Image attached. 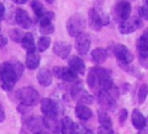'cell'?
<instances>
[{"label": "cell", "mask_w": 148, "mask_h": 134, "mask_svg": "<svg viewBox=\"0 0 148 134\" xmlns=\"http://www.w3.org/2000/svg\"><path fill=\"white\" fill-rule=\"evenodd\" d=\"M23 73V65L18 61L5 62L0 67V85L5 91H11Z\"/></svg>", "instance_id": "1"}, {"label": "cell", "mask_w": 148, "mask_h": 134, "mask_svg": "<svg viewBox=\"0 0 148 134\" xmlns=\"http://www.w3.org/2000/svg\"><path fill=\"white\" fill-rule=\"evenodd\" d=\"M87 84L92 91L99 92L101 90H112L114 83L108 70L101 67H93L87 76Z\"/></svg>", "instance_id": "2"}, {"label": "cell", "mask_w": 148, "mask_h": 134, "mask_svg": "<svg viewBox=\"0 0 148 134\" xmlns=\"http://www.w3.org/2000/svg\"><path fill=\"white\" fill-rule=\"evenodd\" d=\"M85 26H86V22H85L84 17L79 13L71 15L66 23L68 35L73 37H76L81 35L85 29Z\"/></svg>", "instance_id": "3"}, {"label": "cell", "mask_w": 148, "mask_h": 134, "mask_svg": "<svg viewBox=\"0 0 148 134\" xmlns=\"http://www.w3.org/2000/svg\"><path fill=\"white\" fill-rule=\"evenodd\" d=\"M16 97L21 104L32 106V107L36 106L40 102L39 93L33 87H25L19 89L16 92Z\"/></svg>", "instance_id": "4"}, {"label": "cell", "mask_w": 148, "mask_h": 134, "mask_svg": "<svg viewBox=\"0 0 148 134\" xmlns=\"http://www.w3.org/2000/svg\"><path fill=\"white\" fill-rule=\"evenodd\" d=\"M97 100L103 109L109 110V111H114L116 109V106H117L116 99L108 90H101L97 92Z\"/></svg>", "instance_id": "5"}, {"label": "cell", "mask_w": 148, "mask_h": 134, "mask_svg": "<svg viewBox=\"0 0 148 134\" xmlns=\"http://www.w3.org/2000/svg\"><path fill=\"white\" fill-rule=\"evenodd\" d=\"M113 51L115 57L117 58L118 61L121 64L127 65V64H130L133 62L134 55H132L130 49L127 47H125L124 45H120V43L116 45L113 49Z\"/></svg>", "instance_id": "6"}, {"label": "cell", "mask_w": 148, "mask_h": 134, "mask_svg": "<svg viewBox=\"0 0 148 134\" xmlns=\"http://www.w3.org/2000/svg\"><path fill=\"white\" fill-rule=\"evenodd\" d=\"M142 25V21L138 17H129L126 20H123L119 25V30L123 35H128V33L134 32L140 28Z\"/></svg>", "instance_id": "7"}, {"label": "cell", "mask_w": 148, "mask_h": 134, "mask_svg": "<svg viewBox=\"0 0 148 134\" xmlns=\"http://www.w3.org/2000/svg\"><path fill=\"white\" fill-rule=\"evenodd\" d=\"M53 75L58 79L69 83H74V81L77 79V74L70 68L55 67L53 69Z\"/></svg>", "instance_id": "8"}, {"label": "cell", "mask_w": 148, "mask_h": 134, "mask_svg": "<svg viewBox=\"0 0 148 134\" xmlns=\"http://www.w3.org/2000/svg\"><path fill=\"white\" fill-rule=\"evenodd\" d=\"M91 41L90 37L87 33L82 32L76 37V41H75V49L78 51L80 55H84L88 53L89 49H90Z\"/></svg>", "instance_id": "9"}, {"label": "cell", "mask_w": 148, "mask_h": 134, "mask_svg": "<svg viewBox=\"0 0 148 134\" xmlns=\"http://www.w3.org/2000/svg\"><path fill=\"white\" fill-rule=\"evenodd\" d=\"M41 109L45 116L48 117H57L58 107L55 101L50 98H44L41 101Z\"/></svg>", "instance_id": "10"}, {"label": "cell", "mask_w": 148, "mask_h": 134, "mask_svg": "<svg viewBox=\"0 0 148 134\" xmlns=\"http://www.w3.org/2000/svg\"><path fill=\"white\" fill-rule=\"evenodd\" d=\"M14 18H15V22L25 29L31 28L32 25H33V21H32L31 17H29V13L21 8L16 9L14 14Z\"/></svg>", "instance_id": "11"}, {"label": "cell", "mask_w": 148, "mask_h": 134, "mask_svg": "<svg viewBox=\"0 0 148 134\" xmlns=\"http://www.w3.org/2000/svg\"><path fill=\"white\" fill-rule=\"evenodd\" d=\"M88 24L90 28L95 31L101 30V28L103 27V19H101V15L99 14L97 9L91 8L88 11Z\"/></svg>", "instance_id": "12"}, {"label": "cell", "mask_w": 148, "mask_h": 134, "mask_svg": "<svg viewBox=\"0 0 148 134\" xmlns=\"http://www.w3.org/2000/svg\"><path fill=\"white\" fill-rule=\"evenodd\" d=\"M53 51L56 55H58L61 59H67L71 51V45L66 41H56L54 43Z\"/></svg>", "instance_id": "13"}, {"label": "cell", "mask_w": 148, "mask_h": 134, "mask_svg": "<svg viewBox=\"0 0 148 134\" xmlns=\"http://www.w3.org/2000/svg\"><path fill=\"white\" fill-rule=\"evenodd\" d=\"M137 49L142 59L148 58V28H146L139 37L137 43Z\"/></svg>", "instance_id": "14"}, {"label": "cell", "mask_w": 148, "mask_h": 134, "mask_svg": "<svg viewBox=\"0 0 148 134\" xmlns=\"http://www.w3.org/2000/svg\"><path fill=\"white\" fill-rule=\"evenodd\" d=\"M68 66L73 70L77 75H84L85 74V64L82 60L77 55H72L68 60Z\"/></svg>", "instance_id": "15"}, {"label": "cell", "mask_w": 148, "mask_h": 134, "mask_svg": "<svg viewBox=\"0 0 148 134\" xmlns=\"http://www.w3.org/2000/svg\"><path fill=\"white\" fill-rule=\"evenodd\" d=\"M116 11L122 21L126 20L129 18L130 14H131V5L127 1H121L116 7Z\"/></svg>", "instance_id": "16"}, {"label": "cell", "mask_w": 148, "mask_h": 134, "mask_svg": "<svg viewBox=\"0 0 148 134\" xmlns=\"http://www.w3.org/2000/svg\"><path fill=\"white\" fill-rule=\"evenodd\" d=\"M75 114L77 118H79L80 120H88L92 116V111L85 104L78 103L75 107Z\"/></svg>", "instance_id": "17"}, {"label": "cell", "mask_w": 148, "mask_h": 134, "mask_svg": "<svg viewBox=\"0 0 148 134\" xmlns=\"http://www.w3.org/2000/svg\"><path fill=\"white\" fill-rule=\"evenodd\" d=\"M41 58L39 53L36 51L27 53V60H25V66L29 70H36L40 65Z\"/></svg>", "instance_id": "18"}, {"label": "cell", "mask_w": 148, "mask_h": 134, "mask_svg": "<svg viewBox=\"0 0 148 134\" xmlns=\"http://www.w3.org/2000/svg\"><path fill=\"white\" fill-rule=\"evenodd\" d=\"M37 79L40 85L43 87H49L52 84V74L48 69H41L37 74Z\"/></svg>", "instance_id": "19"}, {"label": "cell", "mask_w": 148, "mask_h": 134, "mask_svg": "<svg viewBox=\"0 0 148 134\" xmlns=\"http://www.w3.org/2000/svg\"><path fill=\"white\" fill-rule=\"evenodd\" d=\"M132 124L138 130L143 129L146 125L145 117L142 115V113L138 109H135L132 113Z\"/></svg>", "instance_id": "20"}, {"label": "cell", "mask_w": 148, "mask_h": 134, "mask_svg": "<svg viewBox=\"0 0 148 134\" xmlns=\"http://www.w3.org/2000/svg\"><path fill=\"white\" fill-rule=\"evenodd\" d=\"M60 131L62 134H75V123L71 118L64 117L61 121Z\"/></svg>", "instance_id": "21"}, {"label": "cell", "mask_w": 148, "mask_h": 134, "mask_svg": "<svg viewBox=\"0 0 148 134\" xmlns=\"http://www.w3.org/2000/svg\"><path fill=\"white\" fill-rule=\"evenodd\" d=\"M21 43L23 49H25V51H27V53H31V51H36L35 39H34L32 33H29V32L25 33V37H23Z\"/></svg>", "instance_id": "22"}, {"label": "cell", "mask_w": 148, "mask_h": 134, "mask_svg": "<svg viewBox=\"0 0 148 134\" xmlns=\"http://www.w3.org/2000/svg\"><path fill=\"white\" fill-rule=\"evenodd\" d=\"M108 58L107 51L101 47H97V49H93L91 51V59L95 64H103L106 62Z\"/></svg>", "instance_id": "23"}, {"label": "cell", "mask_w": 148, "mask_h": 134, "mask_svg": "<svg viewBox=\"0 0 148 134\" xmlns=\"http://www.w3.org/2000/svg\"><path fill=\"white\" fill-rule=\"evenodd\" d=\"M43 121L45 128H47L51 133H57V131L59 130L57 117H48V116H45L43 118Z\"/></svg>", "instance_id": "24"}, {"label": "cell", "mask_w": 148, "mask_h": 134, "mask_svg": "<svg viewBox=\"0 0 148 134\" xmlns=\"http://www.w3.org/2000/svg\"><path fill=\"white\" fill-rule=\"evenodd\" d=\"M27 125L29 130L35 131V132H40V130H41L42 128L45 127V126H44L43 119H42V118H39V117L29 118V119L27 121Z\"/></svg>", "instance_id": "25"}, {"label": "cell", "mask_w": 148, "mask_h": 134, "mask_svg": "<svg viewBox=\"0 0 148 134\" xmlns=\"http://www.w3.org/2000/svg\"><path fill=\"white\" fill-rule=\"evenodd\" d=\"M99 121L101 123V125L103 126H106V127H109V128H112L113 126V123H112V119L107 113V110L105 109H99Z\"/></svg>", "instance_id": "26"}, {"label": "cell", "mask_w": 148, "mask_h": 134, "mask_svg": "<svg viewBox=\"0 0 148 134\" xmlns=\"http://www.w3.org/2000/svg\"><path fill=\"white\" fill-rule=\"evenodd\" d=\"M51 45V39L47 35H44V37H40L39 41L37 43V47H38V51L40 53H44L48 47Z\"/></svg>", "instance_id": "27"}, {"label": "cell", "mask_w": 148, "mask_h": 134, "mask_svg": "<svg viewBox=\"0 0 148 134\" xmlns=\"http://www.w3.org/2000/svg\"><path fill=\"white\" fill-rule=\"evenodd\" d=\"M31 7L38 18H39L40 16H42V15L44 14V12H45L44 5L42 4L40 0H33V1L31 2Z\"/></svg>", "instance_id": "28"}, {"label": "cell", "mask_w": 148, "mask_h": 134, "mask_svg": "<svg viewBox=\"0 0 148 134\" xmlns=\"http://www.w3.org/2000/svg\"><path fill=\"white\" fill-rule=\"evenodd\" d=\"M147 95H148V85L147 84H143L139 88V92H138V102H139V104L144 103L145 99L147 98Z\"/></svg>", "instance_id": "29"}, {"label": "cell", "mask_w": 148, "mask_h": 134, "mask_svg": "<svg viewBox=\"0 0 148 134\" xmlns=\"http://www.w3.org/2000/svg\"><path fill=\"white\" fill-rule=\"evenodd\" d=\"M55 30V27H54L53 23H46V24H40L39 26V31L41 35H51V33L54 32Z\"/></svg>", "instance_id": "30"}, {"label": "cell", "mask_w": 148, "mask_h": 134, "mask_svg": "<svg viewBox=\"0 0 148 134\" xmlns=\"http://www.w3.org/2000/svg\"><path fill=\"white\" fill-rule=\"evenodd\" d=\"M9 35H10V39H12L13 41H15V43H21L23 37H25V33H23L21 29L14 28V29H11L10 32H9Z\"/></svg>", "instance_id": "31"}, {"label": "cell", "mask_w": 148, "mask_h": 134, "mask_svg": "<svg viewBox=\"0 0 148 134\" xmlns=\"http://www.w3.org/2000/svg\"><path fill=\"white\" fill-rule=\"evenodd\" d=\"M54 18V13L51 11H45L42 16L39 17L40 24H46V23H51Z\"/></svg>", "instance_id": "32"}, {"label": "cell", "mask_w": 148, "mask_h": 134, "mask_svg": "<svg viewBox=\"0 0 148 134\" xmlns=\"http://www.w3.org/2000/svg\"><path fill=\"white\" fill-rule=\"evenodd\" d=\"M34 107H32V106H27V105H25V104H19L18 107H17V110H18L19 112H21V114H27L29 113L31 110H33Z\"/></svg>", "instance_id": "33"}, {"label": "cell", "mask_w": 148, "mask_h": 134, "mask_svg": "<svg viewBox=\"0 0 148 134\" xmlns=\"http://www.w3.org/2000/svg\"><path fill=\"white\" fill-rule=\"evenodd\" d=\"M97 134H115L114 131L112 130V128L106 127V126H99L97 129Z\"/></svg>", "instance_id": "34"}, {"label": "cell", "mask_w": 148, "mask_h": 134, "mask_svg": "<svg viewBox=\"0 0 148 134\" xmlns=\"http://www.w3.org/2000/svg\"><path fill=\"white\" fill-rule=\"evenodd\" d=\"M139 12H140V16H141L142 18L148 20V4L143 5V6L140 8Z\"/></svg>", "instance_id": "35"}, {"label": "cell", "mask_w": 148, "mask_h": 134, "mask_svg": "<svg viewBox=\"0 0 148 134\" xmlns=\"http://www.w3.org/2000/svg\"><path fill=\"white\" fill-rule=\"evenodd\" d=\"M128 117V111L126 109H123L121 110V112H120V122L121 123H124V122L126 121V119H127Z\"/></svg>", "instance_id": "36"}, {"label": "cell", "mask_w": 148, "mask_h": 134, "mask_svg": "<svg viewBox=\"0 0 148 134\" xmlns=\"http://www.w3.org/2000/svg\"><path fill=\"white\" fill-rule=\"evenodd\" d=\"M7 39L4 37V35H0V49H3V47H5V45H7Z\"/></svg>", "instance_id": "37"}, {"label": "cell", "mask_w": 148, "mask_h": 134, "mask_svg": "<svg viewBox=\"0 0 148 134\" xmlns=\"http://www.w3.org/2000/svg\"><path fill=\"white\" fill-rule=\"evenodd\" d=\"M4 14H5V7L2 3L0 2V21L2 20V18L4 17Z\"/></svg>", "instance_id": "38"}, {"label": "cell", "mask_w": 148, "mask_h": 134, "mask_svg": "<svg viewBox=\"0 0 148 134\" xmlns=\"http://www.w3.org/2000/svg\"><path fill=\"white\" fill-rule=\"evenodd\" d=\"M5 120V113H4V110H3L2 106L0 105V123L3 122Z\"/></svg>", "instance_id": "39"}, {"label": "cell", "mask_w": 148, "mask_h": 134, "mask_svg": "<svg viewBox=\"0 0 148 134\" xmlns=\"http://www.w3.org/2000/svg\"><path fill=\"white\" fill-rule=\"evenodd\" d=\"M12 2H14L15 4H25L27 2V0H11Z\"/></svg>", "instance_id": "40"}, {"label": "cell", "mask_w": 148, "mask_h": 134, "mask_svg": "<svg viewBox=\"0 0 148 134\" xmlns=\"http://www.w3.org/2000/svg\"><path fill=\"white\" fill-rule=\"evenodd\" d=\"M47 1V3H49V4H52V3L55 2V0H46Z\"/></svg>", "instance_id": "41"}, {"label": "cell", "mask_w": 148, "mask_h": 134, "mask_svg": "<svg viewBox=\"0 0 148 134\" xmlns=\"http://www.w3.org/2000/svg\"><path fill=\"white\" fill-rule=\"evenodd\" d=\"M34 134H42V133H41V132H35Z\"/></svg>", "instance_id": "42"}, {"label": "cell", "mask_w": 148, "mask_h": 134, "mask_svg": "<svg viewBox=\"0 0 148 134\" xmlns=\"http://www.w3.org/2000/svg\"><path fill=\"white\" fill-rule=\"evenodd\" d=\"M146 3H147V4H148V0H146Z\"/></svg>", "instance_id": "43"}]
</instances>
